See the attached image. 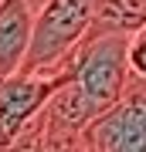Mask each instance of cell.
I'll return each mask as SVG.
<instances>
[{
  "mask_svg": "<svg viewBox=\"0 0 146 152\" xmlns=\"http://www.w3.org/2000/svg\"><path fill=\"white\" fill-rule=\"evenodd\" d=\"M129 71L146 78V24L129 34Z\"/></svg>",
  "mask_w": 146,
  "mask_h": 152,
  "instance_id": "52a82bcc",
  "label": "cell"
},
{
  "mask_svg": "<svg viewBox=\"0 0 146 152\" xmlns=\"http://www.w3.org/2000/svg\"><path fill=\"white\" fill-rule=\"evenodd\" d=\"M68 75H71V54L65 58V64L51 71L17 68L14 75L0 78V149H14L17 135L41 112V105L65 85Z\"/></svg>",
  "mask_w": 146,
  "mask_h": 152,
  "instance_id": "277c9868",
  "label": "cell"
},
{
  "mask_svg": "<svg viewBox=\"0 0 146 152\" xmlns=\"http://www.w3.org/2000/svg\"><path fill=\"white\" fill-rule=\"evenodd\" d=\"M129 78V34L88 31L71 51V75L17 135L14 149H82V129L119 98Z\"/></svg>",
  "mask_w": 146,
  "mask_h": 152,
  "instance_id": "6da1fadb",
  "label": "cell"
},
{
  "mask_svg": "<svg viewBox=\"0 0 146 152\" xmlns=\"http://www.w3.org/2000/svg\"><path fill=\"white\" fill-rule=\"evenodd\" d=\"M146 24V0H95V17L88 31L133 34Z\"/></svg>",
  "mask_w": 146,
  "mask_h": 152,
  "instance_id": "8992f818",
  "label": "cell"
},
{
  "mask_svg": "<svg viewBox=\"0 0 146 152\" xmlns=\"http://www.w3.org/2000/svg\"><path fill=\"white\" fill-rule=\"evenodd\" d=\"M82 149L92 152H146V78H126L112 105L82 129Z\"/></svg>",
  "mask_w": 146,
  "mask_h": 152,
  "instance_id": "3957f363",
  "label": "cell"
},
{
  "mask_svg": "<svg viewBox=\"0 0 146 152\" xmlns=\"http://www.w3.org/2000/svg\"><path fill=\"white\" fill-rule=\"evenodd\" d=\"M41 4H44V0H31V7H34V10H38V7H41Z\"/></svg>",
  "mask_w": 146,
  "mask_h": 152,
  "instance_id": "ba28073f",
  "label": "cell"
},
{
  "mask_svg": "<svg viewBox=\"0 0 146 152\" xmlns=\"http://www.w3.org/2000/svg\"><path fill=\"white\" fill-rule=\"evenodd\" d=\"M34 31L31 0H0V78L14 75L24 64Z\"/></svg>",
  "mask_w": 146,
  "mask_h": 152,
  "instance_id": "5b68a950",
  "label": "cell"
},
{
  "mask_svg": "<svg viewBox=\"0 0 146 152\" xmlns=\"http://www.w3.org/2000/svg\"><path fill=\"white\" fill-rule=\"evenodd\" d=\"M95 17V0H44L34 10V31L24 54V71H51L65 64Z\"/></svg>",
  "mask_w": 146,
  "mask_h": 152,
  "instance_id": "7a4b0ae2",
  "label": "cell"
}]
</instances>
